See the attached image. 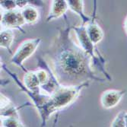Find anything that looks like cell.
<instances>
[{
	"mask_svg": "<svg viewBox=\"0 0 127 127\" xmlns=\"http://www.w3.org/2000/svg\"><path fill=\"white\" fill-rule=\"evenodd\" d=\"M65 28L53 40L45 58L50 62L52 70L61 85L76 86L91 81L104 82L105 79L97 75L92 69V61L80 46L72 38V26L68 19Z\"/></svg>",
	"mask_w": 127,
	"mask_h": 127,
	"instance_id": "cell-1",
	"label": "cell"
},
{
	"mask_svg": "<svg viewBox=\"0 0 127 127\" xmlns=\"http://www.w3.org/2000/svg\"><path fill=\"white\" fill-rule=\"evenodd\" d=\"M90 82H87L76 86L61 85L53 95L44 106L42 112L40 113L42 123H46L50 116L56 111H59L74 103L79 97L82 91L88 87Z\"/></svg>",
	"mask_w": 127,
	"mask_h": 127,
	"instance_id": "cell-2",
	"label": "cell"
},
{
	"mask_svg": "<svg viewBox=\"0 0 127 127\" xmlns=\"http://www.w3.org/2000/svg\"><path fill=\"white\" fill-rule=\"evenodd\" d=\"M72 30L75 32L80 47L91 59L92 66L100 70L109 81H110L111 78L104 68L105 61L103 57L100 56V53L95 49V46L89 39L87 34L85 25H82L78 26H72Z\"/></svg>",
	"mask_w": 127,
	"mask_h": 127,
	"instance_id": "cell-3",
	"label": "cell"
},
{
	"mask_svg": "<svg viewBox=\"0 0 127 127\" xmlns=\"http://www.w3.org/2000/svg\"><path fill=\"white\" fill-rule=\"evenodd\" d=\"M41 41L42 39L40 37L28 39L25 41H23L19 45V47L17 48L12 56H11V63L15 65L16 66L19 67L23 71H25V72H26L28 70L25 69L23 64L36 52Z\"/></svg>",
	"mask_w": 127,
	"mask_h": 127,
	"instance_id": "cell-4",
	"label": "cell"
},
{
	"mask_svg": "<svg viewBox=\"0 0 127 127\" xmlns=\"http://www.w3.org/2000/svg\"><path fill=\"white\" fill-rule=\"evenodd\" d=\"M26 25V23L23 18L21 11L19 9H15L13 11H2L1 16V26L4 29H17L24 33L23 26Z\"/></svg>",
	"mask_w": 127,
	"mask_h": 127,
	"instance_id": "cell-5",
	"label": "cell"
},
{
	"mask_svg": "<svg viewBox=\"0 0 127 127\" xmlns=\"http://www.w3.org/2000/svg\"><path fill=\"white\" fill-rule=\"evenodd\" d=\"M126 91L109 89L103 91L100 96L101 106L107 110L117 107L124 96Z\"/></svg>",
	"mask_w": 127,
	"mask_h": 127,
	"instance_id": "cell-6",
	"label": "cell"
},
{
	"mask_svg": "<svg viewBox=\"0 0 127 127\" xmlns=\"http://www.w3.org/2000/svg\"><path fill=\"white\" fill-rule=\"evenodd\" d=\"M95 10H96V8H95L94 15L91 17V20L85 25L88 36L89 39L91 40V41L94 43L95 46L98 44L103 40V35H104V34H103V30L101 29V28L99 26L97 22L96 21Z\"/></svg>",
	"mask_w": 127,
	"mask_h": 127,
	"instance_id": "cell-7",
	"label": "cell"
},
{
	"mask_svg": "<svg viewBox=\"0 0 127 127\" xmlns=\"http://www.w3.org/2000/svg\"><path fill=\"white\" fill-rule=\"evenodd\" d=\"M68 9V2L65 0H53L51 2L50 9L47 17V21L50 22L65 15Z\"/></svg>",
	"mask_w": 127,
	"mask_h": 127,
	"instance_id": "cell-8",
	"label": "cell"
},
{
	"mask_svg": "<svg viewBox=\"0 0 127 127\" xmlns=\"http://www.w3.org/2000/svg\"><path fill=\"white\" fill-rule=\"evenodd\" d=\"M67 2L68 8L80 17L81 20L82 21V25H86L91 20V18L88 16L85 13L84 1H80V0H67Z\"/></svg>",
	"mask_w": 127,
	"mask_h": 127,
	"instance_id": "cell-9",
	"label": "cell"
},
{
	"mask_svg": "<svg viewBox=\"0 0 127 127\" xmlns=\"http://www.w3.org/2000/svg\"><path fill=\"white\" fill-rule=\"evenodd\" d=\"M23 82L25 87L31 91L37 92L41 91L40 84L35 71L28 70L23 77Z\"/></svg>",
	"mask_w": 127,
	"mask_h": 127,
	"instance_id": "cell-10",
	"label": "cell"
},
{
	"mask_svg": "<svg viewBox=\"0 0 127 127\" xmlns=\"http://www.w3.org/2000/svg\"><path fill=\"white\" fill-rule=\"evenodd\" d=\"M21 14L26 24L33 25L40 19V12L38 9L33 5H28L27 7L21 10Z\"/></svg>",
	"mask_w": 127,
	"mask_h": 127,
	"instance_id": "cell-11",
	"label": "cell"
},
{
	"mask_svg": "<svg viewBox=\"0 0 127 127\" xmlns=\"http://www.w3.org/2000/svg\"><path fill=\"white\" fill-rule=\"evenodd\" d=\"M15 38V34L12 30L10 29H1L0 33V47L7 50L10 53H11V47L12 46Z\"/></svg>",
	"mask_w": 127,
	"mask_h": 127,
	"instance_id": "cell-12",
	"label": "cell"
},
{
	"mask_svg": "<svg viewBox=\"0 0 127 127\" xmlns=\"http://www.w3.org/2000/svg\"><path fill=\"white\" fill-rule=\"evenodd\" d=\"M2 127H26L18 117H1Z\"/></svg>",
	"mask_w": 127,
	"mask_h": 127,
	"instance_id": "cell-13",
	"label": "cell"
},
{
	"mask_svg": "<svg viewBox=\"0 0 127 127\" xmlns=\"http://www.w3.org/2000/svg\"><path fill=\"white\" fill-rule=\"evenodd\" d=\"M126 111H120L113 120L110 127H126Z\"/></svg>",
	"mask_w": 127,
	"mask_h": 127,
	"instance_id": "cell-14",
	"label": "cell"
},
{
	"mask_svg": "<svg viewBox=\"0 0 127 127\" xmlns=\"http://www.w3.org/2000/svg\"><path fill=\"white\" fill-rule=\"evenodd\" d=\"M0 5H1V8L3 11H13L17 9L15 1H1Z\"/></svg>",
	"mask_w": 127,
	"mask_h": 127,
	"instance_id": "cell-15",
	"label": "cell"
},
{
	"mask_svg": "<svg viewBox=\"0 0 127 127\" xmlns=\"http://www.w3.org/2000/svg\"><path fill=\"white\" fill-rule=\"evenodd\" d=\"M16 5L17 8L19 10H22L29 5V1H26V0H16Z\"/></svg>",
	"mask_w": 127,
	"mask_h": 127,
	"instance_id": "cell-16",
	"label": "cell"
},
{
	"mask_svg": "<svg viewBox=\"0 0 127 127\" xmlns=\"http://www.w3.org/2000/svg\"><path fill=\"white\" fill-rule=\"evenodd\" d=\"M123 28H124V31L126 33L127 35V16L126 17L125 20H124V23H123Z\"/></svg>",
	"mask_w": 127,
	"mask_h": 127,
	"instance_id": "cell-17",
	"label": "cell"
},
{
	"mask_svg": "<svg viewBox=\"0 0 127 127\" xmlns=\"http://www.w3.org/2000/svg\"><path fill=\"white\" fill-rule=\"evenodd\" d=\"M126 127H127V113H126Z\"/></svg>",
	"mask_w": 127,
	"mask_h": 127,
	"instance_id": "cell-18",
	"label": "cell"
}]
</instances>
